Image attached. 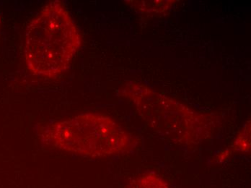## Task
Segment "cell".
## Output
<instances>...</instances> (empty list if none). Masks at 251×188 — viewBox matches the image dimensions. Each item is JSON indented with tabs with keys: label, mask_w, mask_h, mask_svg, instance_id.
<instances>
[{
	"label": "cell",
	"mask_w": 251,
	"mask_h": 188,
	"mask_svg": "<svg viewBox=\"0 0 251 188\" xmlns=\"http://www.w3.org/2000/svg\"><path fill=\"white\" fill-rule=\"evenodd\" d=\"M81 43L79 30L67 9L61 1H50L26 28L27 68L40 77H56L70 67Z\"/></svg>",
	"instance_id": "cell-1"
},
{
	"label": "cell",
	"mask_w": 251,
	"mask_h": 188,
	"mask_svg": "<svg viewBox=\"0 0 251 188\" xmlns=\"http://www.w3.org/2000/svg\"><path fill=\"white\" fill-rule=\"evenodd\" d=\"M41 137L53 147L89 157L120 154L132 145L131 135L119 123L108 116L93 113L47 125Z\"/></svg>",
	"instance_id": "cell-2"
},
{
	"label": "cell",
	"mask_w": 251,
	"mask_h": 188,
	"mask_svg": "<svg viewBox=\"0 0 251 188\" xmlns=\"http://www.w3.org/2000/svg\"><path fill=\"white\" fill-rule=\"evenodd\" d=\"M122 92L132 101L151 129L173 143L198 144L213 132L212 117L196 112L172 99L156 96L145 87L131 84Z\"/></svg>",
	"instance_id": "cell-3"
},
{
	"label": "cell",
	"mask_w": 251,
	"mask_h": 188,
	"mask_svg": "<svg viewBox=\"0 0 251 188\" xmlns=\"http://www.w3.org/2000/svg\"><path fill=\"white\" fill-rule=\"evenodd\" d=\"M126 188H170L166 180L154 172L142 174L131 180Z\"/></svg>",
	"instance_id": "cell-4"
},
{
	"label": "cell",
	"mask_w": 251,
	"mask_h": 188,
	"mask_svg": "<svg viewBox=\"0 0 251 188\" xmlns=\"http://www.w3.org/2000/svg\"><path fill=\"white\" fill-rule=\"evenodd\" d=\"M137 3H134L136 8L141 11L145 13H163L165 10H168L172 5L174 1H136Z\"/></svg>",
	"instance_id": "cell-5"
},
{
	"label": "cell",
	"mask_w": 251,
	"mask_h": 188,
	"mask_svg": "<svg viewBox=\"0 0 251 188\" xmlns=\"http://www.w3.org/2000/svg\"><path fill=\"white\" fill-rule=\"evenodd\" d=\"M234 149L243 153L251 151V121L245 124L243 129L234 141Z\"/></svg>",
	"instance_id": "cell-6"
}]
</instances>
